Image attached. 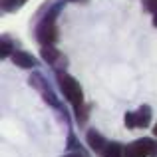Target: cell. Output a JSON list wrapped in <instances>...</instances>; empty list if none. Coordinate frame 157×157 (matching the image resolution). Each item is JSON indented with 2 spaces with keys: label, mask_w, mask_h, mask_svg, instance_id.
Returning a JSON list of instances; mask_svg holds the SVG:
<instances>
[{
  "label": "cell",
  "mask_w": 157,
  "mask_h": 157,
  "mask_svg": "<svg viewBox=\"0 0 157 157\" xmlns=\"http://www.w3.org/2000/svg\"><path fill=\"white\" fill-rule=\"evenodd\" d=\"M151 115H153V111H151V107L147 104L139 105L137 111H135V125L137 127H147L151 123Z\"/></svg>",
  "instance_id": "obj_8"
},
{
  "label": "cell",
  "mask_w": 157,
  "mask_h": 157,
  "mask_svg": "<svg viewBox=\"0 0 157 157\" xmlns=\"http://www.w3.org/2000/svg\"><path fill=\"white\" fill-rule=\"evenodd\" d=\"M28 84H30L34 90H38L40 96L44 98V101H46L48 105L56 107V109H62V101H60V98L56 96V92H54V90L50 88V84L46 82V78H44L40 72H32V76L28 78Z\"/></svg>",
  "instance_id": "obj_3"
},
{
  "label": "cell",
  "mask_w": 157,
  "mask_h": 157,
  "mask_svg": "<svg viewBox=\"0 0 157 157\" xmlns=\"http://www.w3.org/2000/svg\"><path fill=\"white\" fill-rule=\"evenodd\" d=\"M151 157H157V139H155V147H153V153H151Z\"/></svg>",
  "instance_id": "obj_17"
},
{
  "label": "cell",
  "mask_w": 157,
  "mask_h": 157,
  "mask_svg": "<svg viewBox=\"0 0 157 157\" xmlns=\"http://www.w3.org/2000/svg\"><path fill=\"white\" fill-rule=\"evenodd\" d=\"M74 117H76V123L78 125H86L90 119V105L88 104H82V105H76L74 107Z\"/></svg>",
  "instance_id": "obj_10"
},
{
  "label": "cell",
  "mask_w": 157,
  "mask_h": 157,
  "mask_svg": "<svg viewBox=\"0 0 157 157\" xmlns=\"http://www.w3.org/2000/svg\"><path fill=\"white\" fill-rule=\"evenodd\" d=\"M66 2H56L50 10L46 12V16H44L42 20H40L38 24H36V30H34V36H36V42L40 44V46H50V44H56L58 42V26H56V18L58 14H60L62 6H64Z\"/></svg>",
  "instance_id": "obj_1"
},
{
  "label": "cell",
  "mask_w": 157,
  "mask_h": 157,
  "mask_svg": "<svg viewBox=\"0 0 157 157\" xmlns=\"http://www.w3.org/2000/svg\"><path fill=\"white\" fill-rule=\"evenodd\" d=\"M143 8H145L149 14H155L157 12V0H143Z\"/></svg>",
  "instance_id": "obj_15"
},
{
  "label": "cell",
  "mask_w": 157,
  "mask_h": 157,
  "mask_svg": "<svg viewBox=\"0 0 157 157\" xmlns=\"http://www.w3.org/2000/svg\"><path fill=\"white\" fill-rule=\"evenodd\" d=\"M62 157H84V153L82 151H68V153L62 155Z\"/></svg>",
  "instance_id": "obj_16"
},
{
  "label": "cell",
  "mask_w": 157,
  "mask_h": 157,
  "mask_svg": "<svg viewBox=\"0 0 157 157\" xmlns=\"http://www.w3.org/2000/svg\"><path fill=\"white\" fill-rule=\"evenodd\" d=\"M56 80H58V86H60V92L64 94V98L74 107L86 104V100H84V90H82L80 82H78L74 76H70L68 72H58L56 74Z\"/></svg>",
  "instance_id": "obj_2"
},
{
  "label": "cell",
  "mask_w": 157,
  "mask_h": 157,
  "mask_svg": "<svg viewBox=\"0 0 157 157\" xmlns=\"http://www.w3.org/2000/svg\"><path fill=\"white\" fill-rule=\"evenodd\" d=\"M62 56H64V54L58 50L54 44H50V46H40V58H42V62H46L48 66H52V68L60 62Z\"/></svg>",
  "instance_id": "obj_7"
},
{
  "label": "cell",
  "mask_w": 157,
  "mask_h": 157,
  "mask_svg": "<svg viewBox=\"0 0 157 157\" xmlns=\"http://www.w3.org/2000/svg\"><path fill=\"white\" fill-rule=\"evenodd\" d=\"M66 147H68V151H82V147H80V141H78L76 133H74L72 129L68 131V141H66Z\"/></svg>",
  "instance_id": "obj_13"
},
{
  "label": "cell",
  "mask_w": 157,
  "mask_h": 157,
  "mask_svg": "<svg viewBox=\"0 0 157 157\" xmlns=\"http://www.w3.org/2000/svg\"><path fill=\"white\" fill-rule=\"evenodd\" d=\"M16 52V46L14 42L10 40V36L4 34L2 38H0V58L2 60H6V58H12V54Z\"/></svg>",
  "instance_id": "obj_9"
},
{
  "label": "cell",
  "mask_w": 157,
  "mask_h": 157,
  "mask_svg": "<svg viewBox=\"0 0 157 157\" xmlns=\"http://www.w3.org/2000/svg\"><path fill=\"white\" fill-rule=\"evenodd\" d=\"M153 135H155V137H157V123H155V125H153Z\"/></svg>",
  "instance_id": "obj_20"
},
{
  "label": "cell",
  "mask_w": 157,
  "mask_h": 157,
  "mask_svg": "<svg viewBox=\"0 0 157 157\" xmlns=\"http://www.w3.org/2000/svg\"><path fill=\"white\" fill-rule=\"evenodd\" d=\"M26 4V0H0V8L4 12H16Z\"/></svg>",
  "instance_id": "obj_12"
},
{
  "label": "cell",
  "mask_w": 157,
  "mask_h": 157,
  "mask_svg": "<svg viewBox=\"0 0 157 157\" xmlns=\"http://www.w3.org/2000/svg\"><path fill=\"white\" fill-rule=\"evenodd\" d=\"M123 149H125V147H123L121 143L109 141V145L105 147V151H104L100 157H125V155H123Z\"/></svg>",
  "instance_id": "obj_11"
},
{
  "label": "cell",
  "mask_w": 157,
  "mask_h": 157,
  "mask_svg": "<svg viewBox=\"0 0 157 157\" xmlns=\"http://www.w3.org/2000/svg\"><path fill=\"white\" fill-rule=\"evenodd\" d=\"M123 123H125V127L127 129H135V111H127L125 113V117H123Z\"/></svg>",
  "instance_id": "obj_14"
},
{
  "label": "cell",
  "mask_w": 157,
  "mask_h": 157,
  "mask_svg": "<svg viewBox=\"0 0 157 157\" xmlns=\"http://www.w3.org/2000/svg\"><path fill=\"white\" fill-rule=\"evenodd\" d=\"M151 22H153V26L157 28V12H155V14H153V20H151Z\"/></svg>",
  "instance_id": "obj_18"
},
{
  "label": "cell",
  "mask_w": 157,
  "mask_h": 157,
  "mask_svg": "<svg viewBox=\"0 0 157 157\" xmlns=\"http://www.w3.org/2000/svg\"><path fill=\"white\" fill-rule=\"evenodd\" d=\"M12 64L18 66L20 70H34L36 66H38V60H36L32 54L24 52V50H16L14 54H12Z\"/></svg>",
  "instance_id": "obj_6"
},
{
  "label": "cell",
  "mask_w": 157,
  "mask_h": 157,
  "mask_svg": "<svg viewBox=\"0 0 157 157\" xmlns=\"http://www.w3.org/2000/svg\"><path fill=\"white\" fill-rule=\"evenodd\" d=\"M62 2H86V0H62Z\"/></svg>",
  "instance_id": "obj_19"
},
{
  "label": "cell",
  "mask_w": 157,
  "mask_h": 157,
  "mask_svg": "<svg viewBox=\"0 0 157 157\" xmlns=\"http://www.w3.org/2000/svg\"><path fill=\"white\" fill-rule=\"evenodd\" d=\"M86 143H88V147H90V149H92L96 155H101V153L105 151V147L109 145V141H107V139H105L98 129H90L88 133H86Z\"/></svg>",
  "instance_id": "obj_5"
},
{
  "label": "cell",
  "mask_w": 157,
  "mask_h": 157,
  "mask_svg": "<svg viewBox=\"0 0 157 157\" xmlns=\"http://www.w3.org/2000/svg\"><path fill=\"white\" fill-rule=\"evenodd\" d=\"M153 147H155L153 139L139 137V139H135V141L127 143L125 149H123V155H125V157H151Z\"/></svg>",
  "instance_id": "obj_4"
}]
</instances>
